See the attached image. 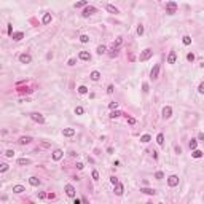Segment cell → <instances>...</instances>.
Masks as SVG:
<instances>
[{
	"mask_svg": "<svg viewBox=\"0 0 204 204\" xmlns=\"http://www.w3.org/2000/svg\"><path fill=\"white\" fill-rule=\"evenodd\" d=\"M198 91H199V93H201V94H204V83H201V85H199Z\"/></svg>",
	"mask_w": 204,
	"mask_h": 204,
	"instance_id": "681fc988",
	"label": "cell"
},
{
	"mask_svg": "<svg viewBox=\"0 0 204 204\" xmlns=\"http://www.w3.org/2000/svg\"><path fill=\"white\" fill-rule=\"evenodd\" d=\"M30 118H32L35 123H38V124H43V123H45V117H43L42 113H37V112L30 113Z\"/></svg>",
	"mask_w": 204,
	"mask_h": 204,
	"instance_id": "277c9868",
	"label": "cell"
},
{
	"mask_svg": "<svg viewBox=\"0 0 204 204\" xmlns=\"http://www.w3.org/2000/svg\"><path fill=\"white\" fill-rule=\"evenodd\" d=\"M32 142V137L30 136H22L21 139H19V144L21 145H27V144H30Z\"/></svg>",
	"mask_w": 204,
	"mask_h": 204,
	"instance_id": "e0dca14e",
	"label": "cell"
},
{
	"mask_svg": "<svg viewBox=\"0 0 204 204\" xmlns=\"http://www.w3.org/2000/svg\"><path fill=\"white\" fill-rule=\"evenodd\" d=\"M105 51H107V46H104V45H99V46H97V54H104Z\"/></svg>",
	"mask_w": 204,
	"mask_h": 204,
	"instance_id": "f546056e",
	"label": "cell"
},
{
	"mask_svg": "<svg viewBox=\"0 0 204 204\" xmlns=\"http://www.w3.org/2000/svg\"><path fill=\"white\" fill-rule=\"evenodd\" d=\"M168 185L169 187H177L179 185V177L177 175H169L168 177Z\"/></svg>",
	"mask_w": 204,
	"mask_h": 204,
	"instance_id": "8992f818",
	"label": "cell"
},
{
	"mask_svg": "<svg viewBox=\"0 0 204 204\" xmlns=\"http://www.w3.org/2000/svg\"><path fill=\"white\" fill-rule=\"evenodd\" d=\"M196 145H198V140H196V139H191V140H190V148H191V150H195Z\"/></svg>",
	"mask_w": 204,
	"mask_h": 204,
	"instance_id": "1f68e13d",
	"label": "cell"
},
{
	"mask_svg": "<svg viewBox=\"0 0 204 204\" xmlns=\"http://www.w3.org/2000/svg\"><path fill=\"white\" fill-rule=\"evenodd\" d=\"M51 19H53V16H51V13H46V15L43 16L42 22H43V24H50V22H51Z\"/></svg>",
	"mask_w": 204,
	"mask_h": 204,
	"instance_id": "44dd1931",
	"label": "cell"
},
{
	"mask_svg": "<svg viewBox=\"0 0 204 204\" xmlns=\"http://www.w3.org/2000/svg\"><path fill=\"white\" fill-rule=\"evenodd\" d=\"M83 6H88V2H86V0H81V2L75 3V8H83Z\"/></svg>",
	"mask_w": 204,
	"mask_h": 204,
	"instance_id": "f1b7e54d",
	"label": "cell"
},
{
	"mask_svg": "<svg viewBox=\"0 0 204 204\" xmlns=\"http://www.w3.org/2000/svg\"><path fill=\"white\" fill-rule=\"evenodd\" d=\"M73 134H75V129H73V128H66V129H62V136H66V137H72Z\"/></svg>",
	"mask_w": 204,
	"mask_h": 204,
	"instance_id": "7c38bea8",
	"label": "cell"
},
{
	"mask_svg": "<svg viewBox=\"0 0 204 204\" xmlns=\"http://www.w3.org/2000/svg\"><path fill=\"white\" fill-rule=\"evenodd\" d=\"M26 191V188L22 185H15L13 187V193H18V195H21V193H24Z\"/></svg>",
	"mask_w": 204,
	"mask_h": 204,
	"instance_id": "ac0fdd59",
	"label": "cell"
},
{
	"mask_svg": "<svg viewBox=\"0 0 204 204\" xmlns=\"http://www.w3.org/2000/svg\"><path fill=\"white\" fill-rule=\"evenodd\" d=\"M128 123H129V124H136V118H132V117H128Z\"/></svg>",
	"mask_w": 204,
	"mask_h": 204,
	"instance_id": "c3c4849f",
	"label": "cell"
},
{
	"mask_svg": "<svg viewBox=\"0 0 204 204\" xmlns=\"http://www.w3.org/2000/svg\"><path fill=\"white\" fill-rule=\"evenodd\" d=\"M142 91H144L145 94H147L148 91H150V89H148V83H144V85H142Z\"/></svg>",
	"mask_w": 204,
	"mask_h": 204,
	"instance_id": "ee69618b",
	"label": "cell"
},
{
	"mask_svg": "<svg viewBox=\"0 0 204 204\" xmlns=\"http://www.w3.org/2000/svg\"><path fill=\"white\" fill-rule=\"evenodd\" d=\"M19 62H21V64H30V62H32V56L27 54V53L19 54Z\"/></svg>",
	"mask_w": 204,
	"mask_h": 204,
	"instance_id": "5b68a950",
	"label": "cell"
},
{
	"mask_svg": "<svg viewBox=\"0 0 204 204\" xmlns=\"http://www.w3.org/2000/svg\"><path fill=\"white\" fill-rule=\"evenodd\" d=\"M187 59H188L190 62H193V61H195V54H193V53H188V54H187Z\"/></svg>",
	"mask_w": 204,
	"mask_h": 204,
	"instance_id": "7bdbcfd3",
	"label": "cell"
},
{
	"mask_svg": "<svg viewBox=\"0 0 204 204\" xmlns=\"http://www.w3.org/2000/svg\"><path fill=\"white\" fill-rule=\"evenodd\" d=\"M163 177H164V174H163L161 171H158V172H155V179H158V180H161Z\"/></svg>",
	"mask_w": 204,
	"mask_h": 204,
	"instance_id": "ab89813d",
	"label": "cell"
},
{
	"mask_svg": "<svg viewBox=\"0 0 204 204\" xmlns=\"http://www.w3.org/2000/svg\"><path fill=\"white\" fill-rule=\"evenodd\" d=\"M113 85H108V88H107V94H113Z\"/></svg>",
	"mask_w": 204,
	"mask_h": 204,
	"instance_id": "bcb514c9",
	"label": "cell"
},
{
	"mask_svg": "<svg viewBox=\"0 0 204 204\" xmlns=\"http://www.w3.org/2000/svg\"><path fill=\"white\" fill-rule=\"evenodd\" d=\"M137 35H144V26L142 24L137 26Z\"/></svg>",
	"mask_w": 204,
	"mask_h": 204,
	"instance_id": "8d00e7d4",
	"label": "cell"
},
{
	"mask_svg": "<svg viewBox=\"0 0 204 204\" xmlns=\"http://www.w3.org/2000/svg\"><path fill=\"white\" fill-rule=\"evenodd\" d=\"M80 42H81V43H88V42H89V37L83 34V35H80Z\"/></svg>",
	"mask_w": 204,
	"mask_h": 204,
	"instance_id": "e575fe53",
	"label": "cell"
},
{
	"mask_svg": "<svg viewBox=\"0 0 204 204\" xmlns=\"http://www.w3.org/2000/svg\"><path fill=\"white\" fill-rule=\"evenodd\" d=\"M110 183H112V185H117V183H118V179L117 177H115V175H112V177H110Z\"/></svg>",
	"mask_w": 204,
	"mask_h": 204,
	"instance_id": "b9f144b4",
	"label": "cell"
},
{
	"mask_svg": "<svg viewBox=\"0 0 204 204\" xmlns=\"http://www.w3.org/2000/svg\"><path fill=\"white\" fill-rule=\"evenodd\" d=\"M158 73H159V64H155V67H153L152 72H150V78L152 80H156V78H158Z\"/></svg>",
	"mask_w": 204,
	"mask_h": 204,
	"instance_id": "ba28073f",
	"label": "cell"
},
{
	"mask_svg": "<svg viewBox=\"0 0 204 204\" xmlns=\"http://www.w3.org/2000/svg\"><path fill=\"white\" fill-rule=\"evenodd\" d=\"M182 42H183V45H190V43H191V37H190V35H185Z\"/></svg>",
	"mask_w": 204,
	"mask_h": 204,
	"instance_id": "4dcf8cb0",
	"label": "cell"
},
{
	"mask_svg": "<svg viewBox=\"0 0 204 204\" xmlns=\"http://www.w3.org/2000/svg\"><path fill=\"white\" fill-rule=\"evenodd\" d=\"M123 191H124V187L121 185L120 182L117 183V185H115V195H118V196H121L123 195Z\"/></svg>",
	"mask_w": 204,
	"mask_h": 204,
	"instance_id": "2e32d148",
	"label": "cell"
},
{
	"mask_svg": "<svg viewBox=\"0 0 204 204\" xmlns=\"http://www.w3.org/2000/svg\"><path fill=\"white\" fill-rule=\"evenodd\" d=\"M78 57H80L81 61H91V54L88 53V51H80Z\"/></svg>",
	"mask_w": 204,
	"mask_h": 204,
	"instance_id": "5bb4252c",
	"label": "cell"
},
{
	"mask_svg": "<svg viewBox=\"0 0 204 204\" xmlns=\"http://www.w3.org/2000/svg\"><path fill=\"white\" fill-rule=\"evenodd\" d=\"M18 164H21V166L30 164V159H29V158H19V159H18Z\"/></svg>",
	"mask_w": 204,
	"mask_h": 204,
	"instance_id": "4316f807",
	"label": "cell"
},
{
	"mask_svg": "<svg viewBox=\"0 0 204 204\" xmlns=\"http://www.w3.org/2000/svg\"><path fill=\"white\" fill-rule=\"evenodd\" d=\"M75 113H77V115H83V113H85L83 107H75Z\"/></svg>",
	"mask_w": 204,
	"mask_h": 204,
	"instance_id": "60d3db41",
	"label": "cell"
},
{
	"mask_svg": "<svg viewBox=\"0 0 204 204\" xmlns=\"http://www.w3.org/2000/svg\"><path fill=\"white\" fill-rule=\"evenodd\" d=\"M75 64H77V59H73V57L69 59V66H75Z\"/></svg>",
	"mask_w": 204,
	"mask_h": 204,
	"instance_id": "f907efd6",
	"label": "cell"
},
{
	"mask_svg": "<svg viewBox=\"0 0 204 204\" xmlns=\"http://www.w3.org/2000/svg\"><path fill=\"white\" fill-rule=\"evenodd\" d=\"M5 156H6V158H13V156H15V152H13V150H6Z\"/></svg>",
	"mask_w": 204,
	"mask_h": 204,
	"instance_id": "f35d334b",
	"label": "cell"
},
{
	"mask_svg": "<svg viewBox=\"0 0 204 204\" xmlns=\"http://www.w3.org/2000/svg\"><path fill=\"white\" fill-rule=\"evenodd\" d=\"M150 140H152V137H150L148 134H144V136L140 137V142H142V144H148Z\"/></svg>",
	"mask_w": 204,
	"mask_h": 204,
	"instance_id": "d4e9b609",
	"label": "cell"
},
{
	"mask_svg": "<svg viewBox=\"0 0 204 204\" xmlns=\"http://www.w3.org/2000/svg\"><path fill=\"white\" fill-rule=\"evenodd\" d=\"M8 168H10V166L6 164V163H2V164H0V172H6V171H8Z\"/></svg>",
	"mask_w": 204,
	"mask_h": 204,
	"instance_id": "d6a6232c",
	"label": "cell"
},
{
	"mask_svg": "<svg viewBox=\"0 0 204 204\" xmlns=\"http://www.w3.org/2000/svg\"><path fill=\"white\" fill-rule=\"evenodd\" d=\"M175 11H177V3L175 2H168L166 3V13H168V15H174Z\"/></svg>",
	"mask_w": 204,
	"mask_h": 204,
	"instance_id": "3957f363",
	"label": "cell"
},
{
	"mask_svg": "<svg viewBox=\"0 0 204 204\" xmlns=\"http://www.w3.org/2000/svg\"><path fill=\"white\" fill-rule=\"evenodd\" d=\"M117 54H118V48H113V50H112V53H110V57H115Z\"/></svg>",
	"mask_w": 204,
	"mask_h": 204,
	"instance_id": "7dc6e473",
	"label": "cell"
},
{
	"mask_svg": "<svg viewBox=\"0 0 204 204\" xmlns=\"http://www.w3.org/2000/svg\"><path fill=\"white\" fill-rule=\"evenodd\" d=\"M91 175H93V180H99V172H97L96 169H94V171L91 172Z\"/></svg>",
	"mask_w": 204,
	"mask_h": 204,
	"instance_id": "74e56055",
	"label": "cell"
},
{
	"mask_svg": "<svg viewBox=\"0 0 204 204\" xmlns=\"http://www.w3.org/2000/svg\"><path fill=\"white\" fill-rule=\"evenodd\" d=\"M81 201H83V199H78V198H77V199H75V201H73V204H80Z\"/></svg>",
	"mask_w": 204,
	"mask_h": 204,
	"instance_id": "9f6ffc18",
	"label": "cell"
},
{
	"mask_svg": "<svg viewBox=\"0 0 204 204\" xmlns=\"http://www.w3.org/2000/svg\"><path fill=\"white\" fill-rule=\"evenodd\" d=\"M171 117H172V108L169 107V105H166V107L163 108V118L168 120V118H171Z\"/></svg>",
	"mask_w": 204,
	"mask_h": 204,
	"instance_id": "52a82bcc",
	"label": "cell"
},
{
	"mask_svg": "<svg viewBox=\"0 0 204 204\" xmlns=\"http://www.w3.org/2000/svg\"><path fill=\"white\" fill-rule=\"evenodd\" d=\"M140 193H145V195H155L156 190H153V188H140Z\"/></svg>",
	"mask_w": 204,
	"mask_h": 204,
	"instance_id": "7402d4cb",
	"label": "cell"
},
{
	"mask_svg": "<svg viewBox=\"0 0 204 204\" xmlns=\"http://www.w3.org/2000/svg\"><path fill=\"white\" fill-rule=\"evenodd\" d=\"M62 156H64V152L61 150V148H57V150L53 152V159H54V161H59Z\"/></svg>",
	"mask_w": 204,
	"mask_h": 204,
	"instance_id": "30bf717a",
	"label": "cell"
},
{
	"mask_svg": "<svg viewBox=\"0 0 204 204\" xmlns=\"http://www.w3.org/2000/svg\"><path fill=\"white\" fill-rule=\"evenodd\" d=\"M152 56H153V50H152V48H145V50L140 53L139 59H140V62H145V61H148Z\"/></svg>",
	"mask_w": 204,
	"mask_h": 204,
	"instance_id": "7a4b0ae2",
	"label": "cell"
},
{
	"mask_svg": "<svg viewBox=\"0 0 204 204\" xmlns=\"http://www.w3.org/2000/svg\"><path fill=\"white\" fill-rule=\"evenodd\" d=\"M156 142H158V145H161V147H163V145H164V136L158 134V136H156Z\"/></svg>",
	"mask_w": 204,
	"mask_h": 204,
	"instance_id": "cb8c5ba5",
	"label": "cell"
},
{
	"mask_svg": "<svg viewBox=\"0 0 204 204\" xmlns=\"http://www.w3.org/2000/svg\"><path fill=\"white\" fill-rule=\"evenodd\" d=\"M78 93H80V94H86L88 93V88L81 85V86H78Z\"/></svg>",
	"mask_w": 204,
	"mask_h": 204,
	"instance_id": "836d02e7",
	"label": "cell"
},
{
	"mask_svg": "<svg viewBox=\"0 0 204 204\" xmlns=\"http://www.w3.org/2000/svg\"><path fill=\"white\" fill-rule=\"evenodd\" d=\"M83 168H85V166H83V163H77V169H80V171H81Z\"/></svg>",
	"mask_w": 204,
	"mask_h": 204,
	"instance_id": "816d5d0a",
	"label": "cell"
},
{
	"mask_svg": "<svg viewBox=\"0 0 204 204\" xmlns=\"http://www.w3.org/2000/svg\"><path fill=\"white\" fill-rule=\"evenodd\" d=\"M89 77H91V80H93V81H97V80L101 78V72H97V70H93Z\"/></svg>",
	"mask_w": 204,
	"mask_h": 204,
	"instance_id": "d6986e66",
	"label": "cell"
},
{
	"mask_svg": "<svg viewBox=\"0 0 204 204\" xmlns=\"http://www.w3.org/2000/svg\"><path fill=\"white\" fill-rule=\"evenodd\" d=\"M42 147H45V148H48V147H50V144H48V142H42Z\"/></svg>",
	"mask_w": 204,
	"mask_h": 204,
	"instance_id": "f5cc1de1",
	"label": "cell"
},
{
	"mask_svg": "<svg viewBox=\"0 0 204 204\" xmlns=\"http://www.w3.org/2000/svg\"><path fill=\"white\" fill-rule=\"evenodd\" d=\"M105 10H107L108 13H112V15H118V13H120V10H118L115 5H110V3H108V5H105Z\"/></svg>",
	"mask_w": 204,
	"mask_h": 204,
	"instance_id": "8fae6325",
	"label": "cell"
},
{
	"mask_svg": "<svg viewBox=\"0 0 204 204\" xmlns=\"http://www.w3.org/2000/svg\"><path fill=\"white\" fill-rule=\"evenodd\" d=\"M38 198L40 199H45V198H48V195H46L45 191H38Z\"/></svg>",
	"mask_w": 204,
	"mask_h": 204,
	"instance_id": "f6af8a7d",
	"label": "cell"
},
{
	"mask_svg": "<svg viewBox=\"0 0 204 204\" xmlns=\"http://www.w3.org/2000/svg\"><path fill=\"white\" fill-rule=\"evenodd\" d=\"M191 155H193V158H203V155H204V153H203L201 150H196V148H195Z\"/></svg>",
	"mask_w": 204,
	"mask_h": 204,
	"instance_id": "484cf974",
	"label": "cell"
},
{
	"mask_svg": "<svg viewBox=\"0 0 204 204\" xmlns=\"http://www.w3.org/2000/svg\"><path fill=\"white\" fill-rule=\"evenodd\" d=\"M94 13H97V8H96V6H93V5H88V6H85L81 16H83V18H89V16H93Z\"/></svg>",
	"mask_w": 204,
	"mask_h": 204,
	"instance_id": "6da1fadb",
	"label": "cell"
},
{
	"mask_svg": "<svg viewBox=\"0 0 204 204\" xmlns=\"http://www.w3.org/2000/svg\"><path fill=\"white\" fill-rule=\"evenodd\" d=\"M175 61H177V54H175V51H171L168 56V64H175Z\"/></svg>",
	"mask_w": 204,
	"mask_h": 204,
	"instance_id": "9a60e30c",
	"label": "cell"
},
{
	"mask_svg": "<svg viewBox=\"0 0 204 204\" xmlns=\"http://www.w3.org/2000/svg\"><path fill=\"white\" fill-rule=\"evenodd\" d=\"M121 115H123V113H121L120 110H112V113L108 115V117H110L112 120H113V118H118V117H121Z\"/></svg>",
	"mask_w": 204,
	"mask_h": 204,
	"instance_id": "603a6c76",
	"label": "cell"
},
{
	"mask_svg": "<svg viewBox=\"0 0 204 204\" xmlns=\"http://www.w3.org/2000/svg\"><path fill=\"white\" fill-rule=\"evenodd\" d=\"M108 107H110V110H117V108H118V102H110Z\"/></svg>",
	"mask_w": 204,
	"mask_h": 204,
	"instance_id": "d590c367",
	"label": "cell"
},
{
	"mask_svg": "<svg viewBox=\"0 0 204 204\" xmlns=\"http://www.w3.org/2000/svg\"><path fill=\"white\" fill-rule=\"evenodd\" d=\"M198 139H199V140H204V134H203V132H201V134L198 136Z\"/></svg>",
	"mask_w": 204,
	"mask_h": 204,
	"instance_id": "11a10c76",
	"label": "cell"
},
{
	"mask_svg": "<svg viewBox=\"0 0 204 204\" xmlns=\"http://www.w3.org/2000/svg\"><path fill=\"white\" fill-rule=\"evenodd\" d=\"M11 38L15 40V42H19V40L24 38V32H13L11 34Z\"/></svg>",
	"mask_w": 204,
	"mask_h": 204,
	"instance_id": "4fadbf2b",
	"label": "cell"
},
{
	"mask_svg": "<svg viewBox=\"0 0 204 204\" xmlns=\"http://www.w3.org/2000/svg\"><path fill=\"white\" fill-rule=\"evenodd\" d=\"M29 183H30L32 187H38V185H40V179H38V177H30V179H29Z\"/></svg>",
	"mask_w": 204,
	"mask_h": 204,
	"instance_id": "ffe728a7",
	"label": "cell"
},
{
	"mask_svg": "<svg viewBox=\"0 0 204 204\" xmlns=\"http://www.w3.org/2000/svg\"><path fill=\"white\" fill-rule=\"evenodd\" d=\"M175 152H177V155H180V153H182V148H180V147H175Z\"/></svg>",
	"mask_w": 204,
	"mask_h": 204,
	"instance_id": "db71d44e",
	"label": "cell"
},
{
	"mask_svg": "<svg viewBox=\"0 0 204 204\" xmlns=\"http://www.w3.org/2000/svg\"><path fill=\"white\" fill-rule=\"evenodd\" d=\"M121 43H123V38H121V37H118V38L113 42V48H120Z\"/></svg>",
	"mask_w": 204,
	"mask_h": 204,
	"instance_id": "83f0119b",
	"label": "cell"
},
{
	"mask_svg": "<svg viewBox=\"0 0 204 204\" xmlns=\"http://www.w3.org/2000/svg\"><path fill=\"white\" fill-rule=\"evenodd\" d=\"M64 190H66V195H67V196H75V188H73V185L67 183Z\"/></svg>",
	"mask_w": 204,
	"mask_h": 204,
	"instance_id": "9c48e42d",
	"label": "cell"
}]
</instances>
